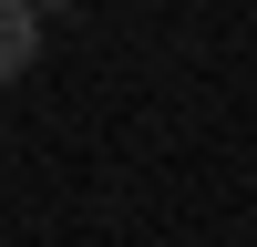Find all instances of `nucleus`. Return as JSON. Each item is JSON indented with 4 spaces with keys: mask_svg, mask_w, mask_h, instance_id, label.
Returning <instances> with one entry per match:
<instances>
[{
    "mask_svg": "<svg viewBox=\"0 0 257 247\" xmlns=\"http://www.w3.org/2000/svg\"><path fill=\"white\" fill-rule=\"evenodd\" d=\"M41 62V11L31 0H0V82H21Z\"/></svg>",
    "mask_w": 257,
    "mask_h": 247,
    "instance_id": "nucleus-1",
    "label": "nucleus"
},
{
    "mask_svg": "<svg viewBox=\"0 0 257 247\" xmlns=\"http://www.w3.org/2000/svg\"><path fill=\"white\" fill-rule=\"evenodd\" d=\"M31 11H41V21H52V11H82V0H31Z\"/></svg>",
    "mask_w": 257,
    "mask_h": 247,
    "instance_id": "nucleus-2",
    "label": "nucleus"
}]
</instances>
